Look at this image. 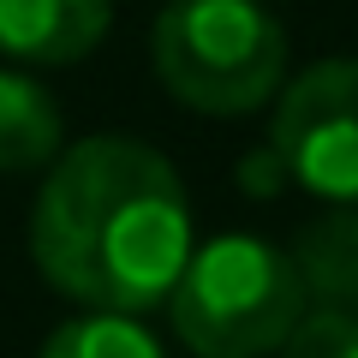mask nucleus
<instances>
[{"instance_id": "6", "label": "nucleus", "mask_w": 358, "mask_h": 358, "mask_svg": "<svg viewBox=\"0 0 358 358\" xmlns=\"http://www.w3.org/2000/svg\"><path fill=\"white\" fill-rule=\"evenodd\" d=\"M287 257L305 281V299H317L322 310H358V209L334 203L299 233Z\"/></svg>"}, {"instance_id": "1", "label": "nucleus", "mask_w": 358, "mask_h": 358, "mask_svg": "<svg viewBox=\"0 0 358 358\" xmlns=\"http://www.w3.org/2000/svg\"><path fill=\"white\" fill-rule=\"evenodd\" d=\"M30 257L54 293L90 310L167 305L192 257V209L173 162L138 138H84L54 155L30 215Z\"/></svg>"}, {"instance_id": "5", "label": "nucleus", "mask_w": 358, "mask_h": 358, "mask_svg": "<svg viewBox=\"0 0 358 358\" xmlns=\"http://www.w3.org/2000/svg\"><path fill=\"white\" fill-rule=\"evenodd\" d=\"M114 0H0V54L30 66L84 60L108 36Z\"/></svg>"}, {"instance_id": "3", "label": "nucleus", "mask_w": 358, "mask_h": 358, "mask_svg": "<svg viewBox=\"0 0 358 358\" xmlns=\"http://www.w3.org/2000/svg\"><path fill=\"white\" fill-rule=\"evenodd\" d=\"M287 72V30L263 0H173L155 18V78L197 114H251Z\"/></svg>"}, {"instance_id": "9", "label": "nucleus", "mask_w": 358, "mask_h": 358, "mask_svg": "<svg viewBox=\"0 0 358 358\" xmlns=\"http://www.w3.org/2000/svg\"><path fill=\"white\" fill-rule=\"evenodd\" d=\"M281 358H358V310H310L281 341Z\"/></svg>"}, {"instance_id": "7", "label": "nucleus", "mask_w": 358, "mask_h": 358, "mask_svg": "<svg viewBox=\"0 0 358 358\" xmlns=\"http://www.w3.org/2000/svg\"><path fill=\"white\" fill-rule=\"evenodd\" d=\"M60 155V108L24 72H0V173H30Z\"/></svg>"}, {"instance_id": "2", "label": "nucleus", "mask_w": 358, "mask_h": 358, "mask_svg": "<svg viewBox=\"0 0 358 358\" xmlns=\"http://www.w3.org/2000/svg\"><path fill=\"white\" fill-rule=\"evenodd\" d=\"M167 305L179 341L197 358H263L281 352L310 299L287 251L251 233H227L185 257Z\"/></svg>"}, {"instance_id": "4", "label": "nucleus", "mask_w": 358, "mask_h": 358, "mask_svg": "<svg viewBox=\"0 0 358 358\" xmlns=\"http://www.w3.org/2000/svg\"><path fill=\"white\" fill-rule=\"evenodd\" d=\"M275 162L322 203L358 209V60H322L275 108Z\"/></svg>"}, {"instance_id": "8", "label": "nucleus", "mask_w": 358, "mask_h": 358, "mask_svg": "<svg viewBox=\"0 0 358 358\" xmlns=\"http://www.w3.org/2000/svg\"><path fill=\"white\" fill-rule=\"evenodd\" d=\"M42 358H167V352H162V341H155L138 317L90 310V317L54 329L48 346H42Z\"/></svg>"}]
</instances>
